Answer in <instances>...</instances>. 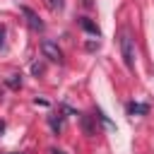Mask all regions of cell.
Instances as JSON below:
<instances>
[{"label":"cell","mask_w":154,"mask_h":154,"mask_svg":"<svg viewBox=\"0 0 154 154\" xmlns=\"http://www.w3.org/2000/svg\"><path fill=\"white\" fill-rule=\"evenodd\" d=\"M2 43H5V29L0 26V46H2Z\"/></svg>","instance_id":"30bf717a"},{"label":"cell","mask_w":154,"mask_h":154,"mask_svg":"<svg viewBox=\"0 0 154 154\" xmlns=\"http://www.w3.org/2000/svg\"><path fill=\"white\" fill-rule=\"evenodd\" d=\"M60 125H63L60 118H51V128H53V130H60Z\"/></svg>","instance_id":"9c48e42d"},{"label":"cell","mask_w":154,"mask_h":154,"mask_svg":"<svg viewBox=\"0 0 154 154\" xmlns=\"http://www.w3.org/2000/svg\"><path fill=\"white\" fill-rule=\"evenodd\" d=\"M22 14L26 17V22H29V26H31L34 31H43V22L38 19V14H36L31 7H22Z\"/></svg>","instance_id":"3957f363"},{"label":"cell","mask_w":154,"mask_h":154,"mask_svg":"<svg viewBox=\"0 0 154 154\" xmlns=\"http://www.w3.org/2000/svg\"><path fill=\"white\" fill-rule=\"evenodd\" d=\"M82 128H84V132H87V135H96V132H94V128H91L89 116H82Z\"/></svg>","instance_id":"8992f818"},{"label":"cell","mask_w":154,"mask_h":154,"mask_svg":"<svg viewBox=\"0 0 154 154\" xmlns=\"http://www.w3.org/2000/svg\"><path fill=\"white\" fill-rule=\"evenodd\" d=\"M7 84H10V87H19V84H22V79H19V75H12V77L7 79Z\"/></svg>","instance_id":"52a82bcc"},{"label":"cell","mask_w":154,"mask_h":154,"mask_svg":"<svg viewBox=\"0 0 154 154\" xmlns=\"http://www.w3.org/2000/svg\"><path fill=\"white\" fill-rule=\"evenodd\" d=\"M120 53H123V63L132 70L135 67V43H132L130 31H123L120 34Z\"/></svg>","instance_id":"6da1fadb"},{"label":"cell","mask_w":154,"mask_h":154,"mask_svg":"<svg viewBox=\"0 0 154 154\" xmlns=\"http://www.w3.org/2000/svg\"><path fill=\"white\" fill-rule=\"evenodd\" d=\"M48 7L51 10H60L63 7V0H48Z\"/></svg>","instance_id":"ba28073f"},{"label":"cell","mask_w":154,"mask_h":154,"mask_svg":"<svg viewBox=\"0 0 154 154\" xmlns=\"http://www.w3.org/2000/svg\"><path fill=\"white\" fill-rule=\"evenodd\" d=\"M41 53L48 58V60H53V63H63V51L58 48V43H53V41H41Z\"/></svg>","instance_id":"7a4b0ae2"},{"label":"cell","mask_w":154,"mask_h":154,"mask_svg":"<svg viewBox=\"0 0 154 154\" xmlns=\"http://www.w3.org/2000/svg\"><path fill=\"white\" fill-rule=\"evenodd\" d=\"M2 130H5V123H2V120H0V132H2Z\"/></svg>","instance_id":"7c38bea8"},{"label":"cell","mask_w":154,"mask_h":154,"mask_svg":"<svg viewBox=\"0 0 154 154\" xmlns=\"http://www.w3.org/2000/svg\"><path fill=\"white\" fill-rule=\"evenodd\" d=\"M51 154H63V152L60 149H51Z\"/></svg>","instance_id":"8fae6325"},{"label":"cell","mask_w":154,"mask_h":154,"mask_svg":"<svg viewBox=\"0 0 154 154\" xmlns=\"http://www.w3.org/2000/svg\"><path fill=\"white\" fill-rule=\"evenodd\" d=\"M128 113L130 116H144V113H149V106L147 103H128Z\"/></svg>","instance_id":"277c9868"},{"label":"cell","mask_w":154,"mask_h":154,"mask_svg":"<svg viewBox=\"0 0 154 154\" xmlns=\"http://www.w3.org/2000/svg\"><path fill=\"white\" fill-rule=\"evenodd\" d=\"M79 24H82V29H87L89 34H94V36H99V26L91 22V19H87V17H82L79 19Z\"/></svg>","instance_id":"5b68a950"}]
</instances>
